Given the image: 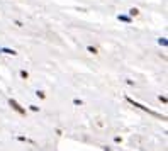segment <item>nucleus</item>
Instances as JSON below:
<instances>
[{
  "instance_id": "obj_1",
  "label": "nucleus",
  "mask_w": 168,
  "mask_h": 151,
  "mask_svg": "<svg viewBox=\"0 0 168 151\" xmlns=\"http://www.w3.org/2000/svg\"><path fill=\"white\" fill-rule=\"evenodd\" d=\"M127 102H129V104H133L134 107H139V109H143V110H146V112H150V114H153V116H156V117H161L160 116V114H156V112H153V110H151V109H148V107H144V105H141V104H138V102H134L133 99H127Z\"/></svg>"
},
{
  "instance_id": "obj_2",
  "label": "nucleus",
  "mask_w": 168,
  "mask_h": 151,
  "mask_svg": "<svg viewBox=\"0 0 168 151\" xmlns=\"http://www.w3.org/2000/svg\"><path fill=\"white\" fill-rule=\"evenodd\" d=\"M9 104H10V107H12L14 110H15V112H19L21 116H24V114H26V109H22L21 105H19V104H17V102H15L14 99H10V100H9Z\"/></svg>"
},
{
  "instance_id": "obj_3",
  "label": "nucleus",
  "mask_w": 168,
  "mask_h": 151,
  "mask_svg": "<svg viewBox=\"0 0 168 151\" xmlns=\"http://www.w3.org/2000/svg\"><path fill=\"white\" fill-rule=\"evenodd\" d=\"M2 51H4V53H7V54H17V53L14 51V49H9V48H4Z\"/></svg>"
},
{
  "instance_id": "obj_4",
  "label": "nucleus",
  "mask_w": 168,
  "mask_h": 151,
  "mask_svg": "<svg viewBox=\"0 0 168 151\" xmlns=\"http://www.w3.org/2000/svg\"><path fill=\"white\" fill-rule=\"evenodd\" d=\"M87 49H88V53H92V54H97V48H94V46H88Z\"/></svg>"
},
{
  "instance_id": "obj_5",
  "label": "nucleus",
  "mask_w": 168,
  "mask_h": 151,
  "mask_svg": "<svg viewBox=\"0 0 168 151\" xmlns=\"http://www.w3.org/2000/svg\"><path fill=\"white\" fill-rule=\"evenodd\" d=\"M129 14H131V15H138L139 10H138V9H131V10H129Z\"/></svg>"
},
{
  "instance_id": "obj_6",
  "label": "nucleus",
  "mask_w": 168,
  "mask_h": 151,
  "mask_svg": "<svg viewBox=\"0 0 168 151\" xmlns=\"http://www.w3.org/2000/svg\"><path fill=\"white\" fill-rule=\"evenodd\" d=\"M119 21H124V22H129V17H126V15H119Z\"/></svg>"
},
{
  "instance_id": "obj_7",
  "label": "nucleus",
  "mask_w": 168,
  "mask_h": 151,
  "mask_svg": "<svg viewBox=\"0 0 168 151\" xmlns=\"http://www.w3.org/2000/svg\"><path fill=\"white\" fill-rule=\"evenodd\" d=\"M21 77H22V78H27V77H29V73H27V71H24V70H22V71H21Z\"/></svg>"
},
{
  "instance_id": "obj_8",
  "label": "nucleus",
  "mask_w": 168,
  "mask_h": 151,
  "mask_svg": "<svg viewBox=\"0 0 168 151\" xmlns=\"http://www.w3.org/2000/svg\"><path fill=\"white\" fill-rule=\"evenodd\" d=\"M31 110H34V112H38V110H39V107H38V105H31Z\"/></svg>"
},
{
  "instance_id": "obj_9",
  "label": "nucleus",
  "mask_w": 168,
  "mask_h": 151,
  "mask_svg": "<svg viewBox=\"0 0 168 151\" xmlns=\"http://www.w3.org/2000/svg\"><path fill=\"white\" fill-rule=\"evenodd\" d=\"M36 95H38V97H41V99H44V97H46V95H44V92H38Z\"/></svg>"
}]
</instances>
